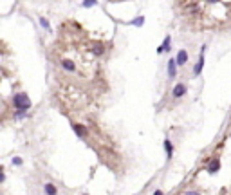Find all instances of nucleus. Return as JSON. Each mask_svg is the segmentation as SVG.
Listing matches in <instances>:
<instances>
[{"mask_svg":"<svg viewBox=\"0 0 231 195\" xmlns=\"http://www.w3.org/2000/svg\"><path fill=\"white\" fill-rule=\"evenodd\" d=\"M13 103H15V107H16L18 110H27V109L31 107V100H29V96H27V94H24V92L15 94Z\"/></svg>","mask_w":231,"mask_h":195,"instance_id":"f257e3e1","label":"nucleus"},{"mask_svg":"<svg viewBox=\"0 0 231 195\" xmlns=\"http://www.w3.org/2000/svg\"><path fill=\"white\" fill-rule=\"evenodd\" d=\"M62 65H63V69H65V71H74V69H76V67H74V63L71 62V60H63Z\"/></svg>","mask_w":231,"mask_h":195,"instance_id":"1a4fd4ad","label":"nucleus"},{"mask_svg":"<svg viewBox=\"0 0 231 195\" xmlns=\"http://www.w3.org/2000/svg\"><path fill=\"white\" fill-rule=\"evenodd\" d=\"M103 52V45H96L94 47V54H101Z\"/></svg>","mask_w":231,"mask_h":195,"instance_id":"f8f14e48","label":"nucleus"},{"mask_svg":"<svg viewBox=\"0 0 231 195\" xmlns=\"http://www.w3.org/2000/svg\"><path fill=\"white\" fill-rule=\"evenodd\" d=\"M72 128H74V132L78 134V135H85V128L81 126V125H72Z\"/></svg>","mask_w":231,"mask_h":195,"instance_id":"9d476101","label":"nucleus"},{"mask_svg":"<svg viewBox=\"0 0 231 195\" xmlns=\"http://www.w3.org/2000/svg\"><path fill=\"white\" fill-rule=\"evenodd\" d=\"M164 150H166V157H172V154H173V150H172V143H170V139H166L164 141Z\"/></svg>","mask_w":231,"mask_h":195,"instance_id":"6e6552de","label":"nucleus"},{"mask_svg":"<svg viewBox=\"0 0 231 195\" xmlns=\"http://www.w3.org/2000/svg\"><path fill=\"white\" fill-rule=\"evenodd\" d=\"M154 195H163V192H161V190H157V192H154Z\"/></svg>","mask_w":231,"mask_h":195,"instance_id":"dca6fc26","label":"nucleus"},{"mask_svg":"<svg viewBox=\"0 0 231 195\" xmlns=\"http://www.w3.org/2000/svg\"><path fill=\"white\" fill-rule=\"evenodd\" d=\"M219 168H220V163H219V161H217V159H215V161H211V163L208 164V170H210L211 174H213V172H217V170H219Z\"/></svg>","mask_w":231,"mask_h":195,"instance_id":"0eeeda50","label":"nucleus"},{"mask_svg":"<svg viewBox=\"0 0 231 195\" xmlns=\"http://www.w3.org/2000/svg\"><path fill=\"white\" fill-rule=\"evenodd\" d=\"M96 2H92V0H89V2H83V6L85 7H90V6H94Z\"/></svg>","mask_w":231,"mask_h":195,"instance_id":"4468645a","label":"nucleus"},{"mask_svg":"<svg viewBox=\"0 0 231 195\" xmlns=\"http://www.w3.org/2000/svg\"><path fill=\"white\" fill-rule=\"evenodd\" d=\"M43 190H45L47 195H58V190H56L54 184H51V183H45V184H43Z\"/></svg>","mask_w":231,"mask_h":195,"instance_id":"39448f33","label":"nucleus"},{"mask_svg":"<svg viewBox=\"0 0 231 195\" xmlns=\"http://www.w3.org/2000/svg\"><path fill=\"white\" fill-rule=\"evenodd\" d=\"M175 74H177V60H170L168 62V76L170 78H175Z\"/></svg>","mask_w":231,"mask_h":195,"instance_id":"7ed1b4c3","label":"nucleus"},{"mask_svg":"<svg viewBox=\"0 0 231 195\" xmlns=\"http://www.w3.org/2000/svg\"><path fill=\"white\" fill-rule=\"evenodd\" d=\"M184 195H199V193H197V192H186Z\"/></svg>","mask_w":231,"mask_h":195,"instance_id":"2eb2a0df","label":"nucleus"},{"mask_svg":"<svg viewBox=\"0 0 231 195\" xmlns=\"http://www.w3.org/2000/svg\"><path fill=\"white\" fill-rule=\"evenodd\" d=\"M202 67H204V54H200L199 63L195 65V71H193V74H195V76H197V74H200V71H202Z\"/></svg>","mask_w":231,"mask_h":195,"instance_id":"423d86ee","label":"nucleus"},{"mask_svg":"<svg viewBox=\"0 0 231 195\" xmlns=\"http://www.w3.org/2000/svg\"><path fill=\"white\" fill-rule=\"evenodd\" d=\"M173 98H182L184 94H186V85L184 83H177L175 87H173Z\"/></svg>","mask_w":231,"mask_h":195,"instance_id":"f03ea898","label":"nucleus"},{"mask_svg":"<svg viewBox=\"0 0 231 195\" xmlns=\"http://www.w3.org/2000/svg\"><path fill=\"white\" fill-rule=\"evenodd\" d=\"M13 164L20 166V164H22V157H15V159H13Z\"/></svg>","mask_w":231,"mask_h":195,"instance_id":"ddd939ff","label":"nucleus"},{"mask_svg":"<svg viewBox=\"0 0 231 195\" xmlns=\"http://www.w3.org/2000/svg\"><path fill=\"white\" fill-rule=\"evenodd\" d=\"M40 24H42V27H45V29H49V22H47V18H40Z\"/></svg>","mask_w":231,"mask_h":195,"instance_id":"9b49d317","label":"nucleus"},{"mask_svg":"<svg viewBox=\"0 0 231 195\" xmlns=\"http://www.w3.org/2000/svg\"><path fill=\"white\" fill-rule=\"evenodd\" d=\"M186 62H188V52H186V51H179V54H177V65H184Z\"/></svg>","mask_w":231,"mask_h":195,"instance_id":"20e7f679","label":"nucleus"},{"mask_svg":"<svg viewBox=\"0 0 231 195\" xmlns=\"http://www.w3.org/2000/svg\"><path fill=\"white\" fill-rule=\"evenodd\" d=\"M85 195H87V193H85Z\"/></svg>","mask_w":231,"mask_h":195,"instance_id":"f3484780","label":"nucleus"}]
</instances>
